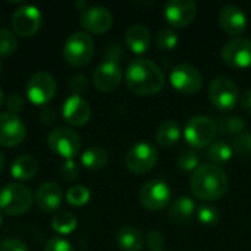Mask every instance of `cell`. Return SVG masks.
<instances>
[{
	"label": "cell",
	"instance_id": "cell-17",
	"mask_svg": "<svg viewBox=\"0 0 251 251\" xmlns=\"http://www.w3.org/2000/svg\"><path fill=\"white\" fill-rule=\"evenodd\" d=\"M121 81H122V69L118 62L104 60L94 69L93 82L103 93H110L116 90Z\"/></svg>",
	"mask_w": 251,
	"mask_h": 251
},
{
	"label": "cell",
	"instance_id": "cell-34",
	"mask_svg": "<svg viewBox=\"0 0 251 251\" xmlns=\"http://www.w3.org/2000/svg\"><path fill=\"white\" fill-rule=\"evenodd\" d=\"M178 166L182 171H187V172L193 171L194 172L200 166V156L197 154V151H194L191 149H187V150H184L179 154V157H178Z\"/></svg>",
	"mask_w": 251,
	"mask_h": 251
},
{
	"label": "cell",
	"instance_id": "cell-42",
	"mask_svg": "<svg viewBox=\"0 0 251 251\" xmlns=\"http://www.w3.org/2000/svg\"><path fill=\"white\" fill-rule=\"evenodd\" d=\"M124 56V51L121 50L119 44H109L106 49V60H113L118 62Z\"/></svg>",
	"mask_w": 251,
	"mask_h": 251
},
{
	"label": "cell",
	"instance_id": "cell-2",
	"mask_svg": "<svg viewBox=\"0 0 251 251\" xmlns=\"http://www.w3.org/2000/svg\"><path fill=\"white\" fill-rule=\"evenodd\" d=\"M190 185L197 199L212 201L219 200L226 194L229 188V179L221 166L204 163L193 172Z\"/></svg>",
	"mask_w": 251,
	"mask_h": 251
},
{
	"label": "cell",
	"instance_id": "cell-44",
	"mask_svg": "<svg viewBox=\"0 0 251 251\" xmlns=\"http://www.w3.org/2000/svg\"><path fill=\"white\" fill-rule=\"evenodd\" d=\"M3 168H4V156H3V153L0 151V172L3 171Z\"/></svg>",
	"mask_w": 251,
	"mask_h": 251
},
{
	"label": "cell",
	"instance_id": "cell-13",
	"mask_svg": "<svg viewBox=\"0 0 251 251\" xmlns=\"http://www.w3.org/2000/svg\"><path fill=\"white\" fill-rule=\"evenodd\" d=\"M221 56L232 68H249L251 66V40L246 37L231 38L224 44Z\"/></svg>",
	"mask_w": 251,
	"mask_h": 251
},
{
	"label": "cell",
	"instance_id": "cell-31",
	"mask_svg": "<svg viewBox=\"0 0 251 251\" xmlns=\"http://www.w3.org/2000/svg\"><path fill=\"white\" fill-rule=\"evenodd\" d=\"M18 49L15 34L7 28H0V56H12Z\"/></svg>",
	"mask_w": 251,
	"mask_h": 251
},
{
	"label": "cell",
	"instance_id": "cell-18",
	"mask_svg": "<svg viewBox=\"0 0 251 251\" xmlns=\"http://www.w3.org/2000/svg\"><path fill=\"white\" fill-rule=\"evenodd\" d=\"M63 119L72 126H82L91 118V106L82 96H69L62 106Z\"/></svg>",
	"mask_w": 251,
	"mask_h": 251
},
{
	"label": "cell",
	"instance_id": "cell-3",
	"mask_svg": "<svg viewBox=\"0 0 251 251\" xmlns=\"http://www.w3.org/2000/svg\"><path fill=\"white\" fill-rule=\"evenodd\" d=\"M32 201V193L24 184L10 182L0 190V212L6 215H24L31 209Z\"/></svg>",
	"mask_w": 251,
	"mask_h": 251
},
{
	"label": "cell",
	"instance_id": "cell-1",
	"mask_svg": "<svg viewBox=\"0 0 251 251\" xmlns=\"http://www.w3.org/2000/svg\"><path fill=\"white\" fill-rule=\"evenodd\" d=\"M126 85L140 96H153L165 85V75L150 59H134L125 71Z\"/></svg>",
	"mask_w": 251,
	"mask_h": 251
},
{
	"label": "cell",
	"instance_id": "cell-23",
	"mask_svg": "<svg viewBox=\"0 0 251 251\" xmlns=\"http://www.w3.org/2000/svg\"><path fill=\"white\" fill-rule=\"evenodd\" d=\"M196 213V203L191 197L188 196H182L178 197L176 200H174L171 203L169 207V218L178 224V225H185L188 224L193 216Z\"/></svg>",
	"mask_w": 251,
	"mask_h": 251
},
{
	"label": "cell",
	"instance_id": "cell-38",
	"mask_svg": "<svg viewBox=\"0 0 251 251\" xmlns=\"http://www.w3.org/2000/svg\"><path fill=\"white\" fill-rule=\"evenodd\" d=\"M78 174H79V168L78 165L74 162V159H69V160H65L62 168H60V175L65 181H74L78 178Z\"/></svg>",
	"mask_w": 251,
	"mask_h": 251
},
{
	"label": "cell",
	"instance_id": "cell-9",
	"mask_svg": "<svg viewBox=\"0 0 251 251\" xmlns=\"http://www.w3.org/2000/svg\"><path fill=\"white\" fill-rule=\"evenodd\" d=\"M56 90L57 85L54 78L46 71L34 74L26 82V96L29 101L35 106L47 104L54 97Z\"/></svg>",
	"mask_w": 251,
	"mask_h": 251
},
{
	"label": "cell",
	"instance_id": "cell-33",
	"mask_svg": "<svg viewBox=\"0 0 251 251\" xmlns=\"http://www.w3.org/2000/svg\"><path fill=\"white\" fill-rule=\"evenodd\" d=\"M197 219L206 226H215L219 222V210L210 204H201L197 209Z\"/></svg>",
	"mask_w": 251,
	"mask_h": 251
},
{
	"label": "cell",
	"instance_id": "cell-22",
	"mask_svg": "<svg viewBox=\"0 0 251 251\" xmlns=\"http://www.w3.org/2000/svg\"><path fill=\"white\" fill-rule=\"evenodd\" d=\"M116 244L124 251H141L144 247V235L131 225L121 226L116 232Z\"/></svg>",
	"mask_w": 251,
	"mask_h": 251
},
{
	"label": "cell",
	"instance_id": "cell-21",
	"mask_svg": "<svg viewBox=\"0 0 251 251\" xmlns=\"http://www.w3.org/2000/svg\"><path fill=\"white\" fill-rule=\"evenodd\" d=\"M125 43L132 53L141 54L149 50L151 44V34L144 25L134 24L125 32Z\"/></svg>",
	"mask_w": 251,
	"mask_h": 251
},
{
	"label": "cell",
	"instance_id": "cell-6",
	"mask_svg": "<svg viewBox=\"0 0 251 251\" xmlns=\"http://www.w3.org/2000/svg\"><path fill=\"white\" fill-rule=\"evenodd\" d=\"M47 144L54 154L63 157L65 160H69L79 153L81 138L74 129H69L66 126H57L49 132Z\"/></svg>",
	"mask_w": 251,
	"mask_h": 251
},
{
	"label": "cell",
	"instance_id": "cell-16",
	"mask_svg": "<svg viewBox=\"0 0 251 251\" xmlns=\"http://www.w3.org/2000/svg\"><path fill=\"white\" fill-rule=\"evenodd\" d=\"M81 25L93 34H103L113 25V15L103 6H88L79 16Z\"/></svg>",
	"mask_w": 251,
	"mask_h": 251
},
{
	"label": "cell",
	"instance_id": "cell-39",
	"mask_svg": "<svg viewBox=\"0 0 251 251\" xmlns=\"http://www.w3.org/2000/svg\"><path fill=\"white\" fill-rule=\"evenodd\" d=\"M69 87H71V90H72V93L75 96H81V94H84L87 91L88 81L82 74H76L75 76H72V79L69 82Z\"/></svg>",
	"mask_w": 251,
	"mask_h": 251
},
{
	"label": "cell",
	"instance_id": "cell-14",
	"mask_svg": "<svg viewBox=\"0 0 251 251\" xmlns=\"http://www.w3.org/2000/svg\"><path fill=\"white\" fill-rule=\"evenodd\" d=\"M26 135V128L24 121L10 112L0 113V146L1 147H16Z\"/></svg>",
	"mask_w": 251,
	"mask_h": 251
},
{
	"label": "cell",
	"instance_id": "cell-29",
	"mask_svg": "<svg viewBox=\"0 0 251 251\" xmlns=\"http://www.w3.org/2000/svg\"><path fill=\"white\" fill-rule=\"evenodd\" d=\"M76 218L71 212L56 213L51 219V228L59 235H69L76 229Z\"/></svg>",
	"mask_w": 251,
	"mask_h": 251
},
{
	"label": "cell",
	"instance_id": "cell-36",
	"mask_svg": "<svg viewBox=\"0 0 251 251\" xmlns=\"http://www.w3.org/2000/svg\"><path fill=\"white\" fill-rule=\"evenodd\" d=\"M146 244L150 250L160 251L162 247L165 246V237L160 231L151 229V231H149V234L146 237Z\"/></svg>",
	"mask_w": 251,
	"mask_h": 251
},
{
	"label": "cell",
	"instance_id": "cell-37",
	"mask_svg": "<svg viewBox=\"0 0 251 251\" xmlns=\"http://www.w3.org/2000/svg\"><path fill=\"white\" fill-rule=\"evenodd\" d=\"M44 251H74V247L68 240L62 237H53L46 243Z\"/></svg>",
	"mask_w": 251,
	"mask_h": 251
},
{
	"label": "cell",
	"instance_id": "cell-7",
	"mask_svg": "<svg viewBox=\"0 0 251 251\" xmlns=\"http://www.w3.org/2000/svg\"><path fill=\"white\" fill-rule=\"evenodd\" d=\"M159 159L157 150L153 144L140 141L129 147V150L125 154V165L128 171L132 174L141 175L149 171H151Z\"/></svg>",
	"mask_w": 251,
	"mask_h": 251
},
{
	"label": "cell",
	"instance_id": "cell-45",
	"mask_svg": "<svg viewBox=\"0 0 251 251\" xmlns=\"http://www.w3.org/2000/svg\"><path fill=\"white\" fill-rule=\"evenodd\" d=\"M3 103H4V96H3V91H1V88H0V107L3 106Z\"/></svg>",
	"mask_w": 251,
	"mask_h": 251
},
{
	"label": "cell",
	"instance_id": "cell-35",
	"mask_svg": "<svg viewBox=\"0 0 251 251\" xmlns=\"http://www.w3.org/2000/svg\"><path fill=\"white\" fill-rule=\"evenodd\" d=\"M232 149L243 157L251 156V132H241L234 138Z\"/></svg>",
	"mask_w": 251,
	"mask_h": 251
},
{
	"label": "cell",
	"instance_id": "cell-4",
	"mask_svg": "<svg viewBox=\"0 0 251 251\" xmlns=\"http://www.w3.org/2000/svg\"><path fill=\"white\" fill-rule=\"evenodd\" d=\"M94 54V41L88 32L76 31L71 34L63 46L65 60L75 68L85 66Z\"/></svg>",
	"mask_w": 251,
	"mask_h": 251
},
{
	"label": "cell",
	"instance_id": "cell-47",
	"mask_svg": "<svg viewBox=\"0 0 251 251\" xmlns=\"http://www.w3.org/2000/svg\"><path fill=\"white\" fill-rule=\"evenodd\" d=\"M0 72H1V62H0Z\"/></svg>",
	"mask_w": 251,
	"mask_h": 251
},
{
	"label": "cell",
	"instance_id": "cell-32",
	"mask_svg": "<svg viewBox=\"0 0 251 251\" xmlns=\"http://www.w3.org/2000/svg\"><path fill=\"white\" fill-rule=\"evenodd\" d=\"M178 41H179V38H178L176 32L169 28L160 29L156 35V46L159 50H163V51L175 49Z\"/></svg>",
	"mask_w": 251,
	"mask_h": 251
},
{
	"label": "cell",
	"instance_id": "cell-43",
	"mask_svg": "<svg viewBox=\"0 0 251 251\" xmlns=\"http://www.w3.org/2000/svg\"><path fill=\"white\" fill-rule=\"evenodd\" d=\"M240 104L243 107V110H246L247 113L251 115V88L246 90L241 96H240Z\"/></svg>",
	"mask_w": 251,
	"mask_h": 251
},
{
	"label": "cell",
	"instance_id": "cell-40",
	"mask_svg": "<svg viewBox=\"0 0 251 251\" xmlns=\"http://www.w3.org/2000/svg\"><path fill=\"white\" fill-rule=\"evenodd\" d=\"M6 107H7V112L13 113V115H18L21 110H24V99L21 94H12L6 99Z\"/></svg>",
	"mask_w": 251,
	"mask_h": 251
},
{
	"label": "cell",
	"instance_id": "cell-48",
	"mask_svg": "<svg viewBox=\"0 0 251 251\" xmlns=\"http://www.w3.org/2000/svg\"><path fill=\"white\" fill-rule=\"evenodd\" d=\"M160 251H163V250H160Z\"/></svg>",
	"mask_w": 251,
	"mask_h": 251
},
{
	"label": "cell",
	"instance_id": "cell-41",
	"mask_svg": "<svg viewBox=\"0 0 251 251\" xmlns=\"http://www.w3.org/2000/svg\"><path fill=\"white\" fill-rule=\"evenodd\" d=\"M0 251H28V247L18 238H7L0 243Z\"/></svg>",
	"mask_w": 251,
	"mask_h": 251
},
{
	"label": "cell",
	"instance_id": "cell-8",
	"mask_svg": "<svg viewBox=\"0 0 251 251\" xmlns=\"http://www.w3.org/2000/svg\"><path fill=\"white\" fill-rule=\"evenodd\" d=\"M209 97L218 109L229 110L240 101V90L231 78L218 76L209 85Z\"/></svg>",
	"mask_w": 251,
	"mask_h": 251
},
{
	"label": "cell",
	"instance_id": "cell-30",
	"mask_svg": "<svg viewBox=\"0 0 251 251\" xmlns=\"http://www.w3.org/2000/svg\"><path fill=\"white\" fill-rule=\"evenodd\" d=\"M90 197H91V193L85 185H75L66 191V201L74 207H81L87 204Z\"/></svg>",
	"mask_w": 251,
	"mask_h": 251
},
{
	"label": "cell",
	"instance_id": "cell-19",
	"mask_svg": "<svg viewBox=\"0 0 251 251\" xmlns=\"http://www.w3.org/2000/svg\"><path fill=\"white\" fill-rule=\"evenodd\" d=\"M219 24L226 34L235 38L247 29V16L241 7L228 4L224 6L219 12Z\"/></svg>",
	"mask_w": 251,
	"mask_h": 251
},
{
	"label": "cell",
	"instance_id": "cell-27",
	"mask_svg": "<svg viewBox=\"0 0 251 251\" xmlns=\"http://www.w3.org/2000/svg\"><path fill=\"white\" fill-rule=\"evenodd\" d=\"M179 138H181V128L175 121L162 122L156 131V141H157V144H160L163 147L174 146L175 143H178Z\"/></svg>",
	"mask_w": 251,
	"mask_h": 251
},
{
	"label": "cell",
	"instance_id": "cell-11",
	"mask_svg": "<svg viewBox=\"0 0 251 251\" xmlns=\"http://www.w3.org/2000/svg\"><path fill=\"white\" fill-rule=\"evenodd\" d=\"M43 22V16L38 7L31 4H22L12 15V28L21 37H32L37 34Z\"/></svg>",
	"mask_w": 251,
	"mask_h": 251
},
{
	"label": "cell",
	"instance_id": "cell-12",
	"mask_svg": "<svg viewBox=\"0 0 251 251\" xmlns=\"http://www.w3.org/2000/svg\"><path fill=\"white\" fill-rule=\"evenodd\" d=\"M171 84L174 85L175 90L184 94H194L201 88L203 76H201V72L196 66L190 63H181L172 69Z\"/></svg>",
	"mask_w": 251,
	"mask_h": 251
},
{
	"label": "cell",
	"instance_id": "cell-26",
	"mask_svg": "<svg viewBox=\"0 0 251 251\" xmlns=\"http://www.w3.org/2000/svg\"><path fill=\"white\" fill-rule=\"evenodd\" d=\"M107 160H109L107 151L103 147H97V146L84 150V153L81 154L82 166L87 169H93V171L103 169L107 165Z\"/></svg>",
	"mask_w": 251,
	"mask_h": 251
},
{
	"label": "cell",
	"instance_id": "cell-15",
	"mask_svg": "<svg viewBox=\"0 0 251 251\" xmlns=\"http://www.w3.org/2000/svg\"><path fill=\"white\" fill-rule=\"evenodd\" d=\"M197 15V4L193 0H171L165 4L166 21L176 28L190 25Z\"/></svg>",
	"mask_w": 251,
	"mask_h": 251
},
{
	"label": "cell",
	"instance_id": "cell-46",
	"mask_svg": "<svg viewBox=\"0 0 251 251\" xmlns=\"http://www.w3.org/2000/svg\"><path fill=\"white\" fill-rule=\"evenodd\" d=\"M1 222H3V216H1V213H0V225H1Z\"/></svg>",
	"mask_w": 251,
	"mask_h": 251
},
{
	"label": "cell",
	"instance_id": "cell-24",
	"mask_svg": "<svg viewBox=\"0 0 251 251\" xmlns=\"http://www.w3.org/2000/svg\"><path fill=\"white\" fill-rule=\"evenodd\" d=\"M37 172L38 162L34 156L29 154L18 156L10 166V174L16 181H29L37 175Z\"/></svg>",
	"mask_w": 251,
	"mask_h": 251
},
{
	"label": "cell",
	"instance_id": "cell-25",
	"mask_svg": "<svg viewBox=\"0 0 251 251\" xmlns=\"http://www.w3.org/2000/svg\"><path fill=\"white\" fill-rule=\"evenodd\" d=\"M232 154H234L232 144H229L225 140H216L207 149V159L210 160L212 165H216V166H221L229 162L232 159Z\"/></svg>",
	"mask_w": 251,
	"mask_h": 251
},
{
	"label": "cell",
	"instance_id": "cell-28",
	"mask_svg": "<svg viewBox=\"0 0 251 251\" xmlns=\"http://www.w3.org/2000/svg\"><path fill=\"white\" fill-rule=\"evenodd\" d=\"M216 129L218 134H228V135H235V134H241L244 132L246 128V122L235 115L231 116H219L216 121Z\"/></svg>",
	"mask_w": 251,
	"mask_h": 251
},
{
	"label": "cell",
	"instance_id": "cell-5",
	"mask_svg": "<svg viewBox=\"0 0 251 251\" xmlns=\"http://www.w3.org/2000/svg\"><path fill=\"white\" fill-rule=\"evenodd\" d=\"M218 135L216 124L209 116L197 115L187 121L184 126V137L194 149H203L210 146Z\"/></svg>",
	"mask_w": 251,
	"mask_h": 251
},
{
	"label": "cell",
	"instance_id": "cell-20",
	"mask_svg": "<svg viewBox=\"0 0 251 251\" xmlns=\"http://www.w3.org/2000/svg\"><path fill=\"white\" fill-rule=\"evenodd\" d=\"M62 188L54 182H44L35 191V204L44 213H54L62 206Z\"/></svg>",
	"mask_w": 251,
	"mask_h": 251
},
{
	"label": "cell",
	"instance_id": "cell-10",
	"mask_svg": "<svg viewBox=\"0 0 251 251\" xmlns=\"http://www.w3.org/2000/svg\"><path fill=\"white\" fill-rule=\"evenodd\" d=\"M169 184L160 178L147 181L140 190V201L149 210H162L169 204Z\"/></svg>",
	"mask_w": 251,
	"mask_h": 251
}]
</instances>
